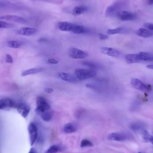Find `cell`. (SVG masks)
Masks as SVG:
<instances>
[{
	"instance_id": "cell-5",
	"label": "cell",
	"mask_w": 153,
	"mask_h": 153,
	"mask_svg": "<svg viewBox=\"0 0 153 153\" xmlns=\"http://www.w3.org/2000/svg\"><path fill=\"white\" fill-rule=\"evenodd\" d=\"M130 83L134 88L141 91H147L151 90L149 85H146L138 78H132Z\"/></svg>"
},
{
	"instance_id": "cell-38",
	"label": "cell",
	"mask_w": 153,
	"mask_h": 153,
	"mask_svg": "<svg viewBox=\"0 0 153 153\" xmlns=\"http://www.w3.org/2000/svg\"><path fill=\"white\" fill-rule=\"evenodd\" d=\"M5 5V1H0V7H3V6H4Z\"/></svg>"
},
{
	"instance_id": "cell-7",
	"label": "cell",
	"mask_w": 153,
	"mask_h": 153,
	"mask_svg": "<svg viewBox=\"0 0 153 153\" xmlns=\"http://www.w3.org/2000/svg\"><path fill=\"white\" fill-rule=\"evenodd\" d=\"M28 131L29 134V140L30 145H33L36 141L38 136L37 132V127L36 125L33 123H30L28 126Z\"/></svg>"
},
{
	"instance_id": "cell-16",
	"label": "cell",
	"mask_w": 153,
	"mask_h": 153,
	"mask_svg": "<svg viewBox=\"0 0 153 153\" xmlns=\"http://www.w3.org/2000/svg\"><path fill=\"white\" fill-rule=\"evenodd\" d=\"M138 57L140 62H151L153 61V54L145 51H140L137 53Z\"/></svg>"
},
{
	"instance_id": "cell-27",
	"label": "cell",
	"mask_w": 153,
	"mask_h": 153,
	"mask_svg": "<svg viewBox=\"0 0 153 153\" xmlns=\"http://www.w3.org/2000/svg\"><path fill=\"white\" fill-rule=\"evenodd\" d=\"M130 128L133 131H137L139 130H142L143 124L141 123H133L130 125Z\"/></svg>"
},
{
	"instance_id": "cell-32",
	"label": "cell",
	"mask_w": 153,
	"mask_h": 153,
	"mask_svg": "<svg viewBox=\"0 0 153 153\" xmlns=\"http://www.w3.org/2000/svg\"><path fill=\"white\" fill-rule=\"evenodd\" d=\"M144 27L150 31H153V23H145L143 24Z\"/></svg>"
},
{
	"instance_id": "cell-13",
	"label": "cell",
	"mask_w": 153,
	"mask_h": 153,
	"mask_svg": "<svg viewBox=\"0 0 153 153\" xmlns=\"http://www.w3.org/2000/svg\"><path fill=\"white\" fill-rule=\"evenodd\" d=\"M75 24L68 22H60L57 24L58 29L63 32H71Z\"/></svg>"
},
{
	"instance_id": "cell-15",
	"label": "cell",
	"mask_w": 153,
	"mask_h": 153,
	"mask_svg": "<svg viewBox=\"0 0 153 153\" xmlns=\"http://www.w3.org/2000/svg\"><path fill=\"white\" fill-rule=\"evenodd\" d=\"M18 112L23 117L26 118L29 113L30 108L27 105L24 103H20L16 107Z\"/></svg>"
},
{
	"instance_id": "cell-41",
	"label": "cell",
	"mask_w": 153,
	"mask_h": 153,
	"mask_svg": "<svg viewBox=\"0 0 153 153\" xmlns=\"http://www.w3.org/2000/svg\"><path fill=\"white\" fill-rule=\"evenodd\" d=\"M148 4L149 5H152L153 4V0H148Z\"/></svg>"
},
{
	"instance_id": "cell-40",
	"label": "cell",
	"mask_w": 153,
	"mask_h": 153,
	"mask_svg": "<svg viewBox=\"0 0 153 153\" xmlns=\"http://www.w3.org/2000/svg\"><path fill=\"white\" fill-rule=\"evenodd\" d=\"M149 142H151L153 144V136H151L149 139Z\"/></svg>"
},
{
	"instance_id": "cell-23",
	"label": "cell",
	"mask_w": 153,
	"mask_h": 153,
	"mask_svg": "<svg viewBox=\"0 0 153 153\" xmlns=\"http://www.w3.org/2000/svg\"><path fill=\"white\" fill-rule=\"evenodd\" d=\"M88 8L85 5H80V6H76L72 10V14L74 15L77 16L81 14L84 13H85L86 11H87Z\"/></svg>"
},
{
	"instance_id": "cell-11",
	"label": "cell",
	"mask_w": 153,
	"mask_h": 153,
	"mask_svg": "<svg viewBox=\"0 0 153 153\" xmlns=\"http://www.w3.org/2000/svg\"><path fill=\"white\" fill-rule=\"evenodd\" d=\"M15 106L14 102L10 98L6 97L0 100V109L8 110Z\"/></svg>"
},
{
	"instance_id": "cell-4",
	"label": "cell",
	"mask_w": 153,
	"mask_h": 153,
	"mask_svg": "<svg viewBox=\"0 0 153 153\" xmlns=\"http://www.w3.org/2000/svg\"><path fill=\"white\" fill-rule=\"evenodd\" d=\"M68 55L70 57L74 59H84L87 57V53L76 48H71L68 50Z\"/></svg>"
},
{
	"instance_id": "cell-8",
	"label": "cell",
	"mask_w": 153,
	"mask_h": 153,
	"mask_svg": "<svg viewBox=\"0 0 153 153\" xmlns=\"http://www.w3.org/2000/svg\"><path fill=\"white\" fill-rule=\"evenodd\" d=\"M116 16L122 21H131L136 18L134 14L127 11H120L117 13Z\"/></svg>"
},
{
	"instance_id": "cell-3",
	"label": "cell",
	"mask_w": 153,
	"mask_h": 153,
	"mask_svg": "<svg viewBox=\"0 0 153 153\" xmlns=\"http://www.w3.org/2000/svg\"><path fill=\"white\" fill-rule=\"evenodd\" d=\"M50 105L47 100L42 96H38L36 99V112L41 114V112L50 110Z\"/></svg>"
},
{
	"instance_id": "cell-1",
	"label": "cell",
	"mask_w": 153,
	"mask_h": 153,
	"mask_svg": "<svg viewBox=\"0 0 153 153\" xmlns=\"http://www.w3.org/2000/svg\"><path fill=\"white\" fill-rule=\"evenodd\" d=\"M76 78L79 80H84L94 77L96 75L94 69H76L75 71Z\"/></svg>"
},
{
	"instance_id": "cell-22",
	"label": "cell",
	"mask_w": 153,
	"mask_h": 153,
	"mask_svg": "<svg viewBox=\"0 0 153 153\" xmlns=\"http://www.w3.org/2000/svg\"><path fill=\"white\" fill-rule=\"evenodd\" d=\"M88 29L85 27L75 24L71 32L75 34H82L88 32Z\"/></svg>"
},
{
	"instance_id": "cell-21",
	"label": "cell",
	"mask_w": 153,
	"mask_h": 153,
	"mask_svg": "<svg viewBox=\"0 0 153 153\" xmlns=\"http://www.w3.org/2000/svg\"><path fill=\"white\" fill-rule=\"evenodd\" d=\"M43 69L42 68H29L26 70H25L24 71L22 72V76H27L29 75H33V74H36L38 73L41 72L42 71Z\"/></svg>"
},
{
	"instance_id": "cell-30",
	"label": "cell",
	"mask_w": 153,
	"mask_h": 153,
	"mask_svg": "<svg viewBox=\"0 0 153 153\" xmlns=\"http://www.w3.org/2000/svg\"><path fill=\"white\" fill-rule=\"evenodd\" d=\"M141 131H142V135H143V139L145 140V141H146V142H148V141H149V139H150V137H151V135L147 132V131L146 130H141Z\"/></svg>"
},
{
	"instance_id": "cell-36",
	"label": "cell",
	"mask_w": 153,
	"mask_h": 153,
	"mask_svg": "<svg viewBox=\"0 0 153 153\" xmlns=\"http://www.w3.org/2000/svg\"><path fill=\"white\" fill-rule=\"evenodd\" d=\"M44 91L45 92H46L47 93H52L54 91V90L52 88H50V87H47V88H44Z\"/></svg>"
},
{
	"instance_id": "cell-18",
	"label": "cell",
	"mask_w": 153,
	"mask_h": 153,
	"mask_svg": "<svg viewBox=\"0 0 153 153\" xmlns=\"http://www.w3.org/2000/svg\"><path fill=\"white\" fill-rule=\"evenodd\" d=\"M77 129H78L77 126L73 123H69L65 124L63 128V131L65 133H68V134L74 133L77 130Z\"/></svg>"
},
{
	"instance_id": "cell-35",
	"label": "cell",
	"mask_w": 153,
	"mask_h": 153,
	"mask_svg": "<svg viewBox=\"0 0 153 153\" xmlns=\"http://www.w3.org/2000/svg\"><path fill=\"white\" fill-rule=\"evenodd\" d=\"M47 62L50 64H52V65H55V64H57L58 63V61L53 58H50L48 59Z\"/></svg>"
},
{
	"instance_id": "cell-10",
	"label": "cell",
	"mask_w": 153,
	"mask_h": 153,
	"mask_svg": "<svg viewBox=\"0 0 153 153\" xmlns=\"http://www.w3.org/2000/svg\"><path fill=\"white\" fill-rule=\"evenodd\" d=\"M107 139L109 140L114 141H124L128 139V136L124 133H111L107 136Z\"/></svg>"
},
{
	"instance_id": "cell-34",
	"label": "cell",
	"mask_w": 153,
	"mask_h": 153,
	"mask_svg": "<svg viewBox=\"0 0 153 153\" xmlns=\"http://www.w3.org/2000/svg\"><path fill=\"white\" fill-rule=\"evenodd\" d=\"M98 36L99 38V39L100 40H106L107 39H108L109 36L108 35H106V34H103V33H98Z\"/></svg>"
},
{
	"instance_id": "cell-42",
	"label": "cell",
	"mask_w": 153,
	"mask_h": 153,
	"mask_svg": "<svg viewBox=\"0 0 153 153\" xmlns=\"http://www.w3.org/2000/svg\"><path fill=\"white\" fill-rule=\"evenodd\" d=\"M139 153H141V152H139Z\"/></svg>"
},
{
	"instance_id": "cell-33",
	"label": "cell",
	"mask_w": 153,
	"mask_h": 153,
	"mask_svg": "<svg viewBox=\"0 0 153 153\" xmlns=\"http://www.w3.org/2000/svg\"><path fill=\"white\" fill-rule=\"evenodd\" d=\"M5 62L8 63H12L13 62V59L10 54H7L5 56Z\"/></svg>"
},
{
	"instance_id": "cell-20",
	"label": "cell",
	"mask_w": 153,
	"mask_h": 153,
	"mask_svg": "<svg viewBox=\"0 0 153 153\" xmlns=\"http://www.w3.org/2000/svg\"><path fill=\"white\" fill-rule=\"evenodd\" d=\"M126 32H128V29L123 27H118L114 29H109L106 31V33L108 35L121 34V33H125Z\"/></svg>"
},
{
	"instance_id": "cell-2",
	"label": "cell",
	"mask_w": 153,
	"mask_h": 153,
	"mask_svg": "<svg viewBox=\"0 0 153 153\" xmlns=\"http://www.w3.org/2000/svg\"><path fill=\"white\" fill-rule=\"evenodd\" d=\"M124 4L123 1H118L109 6L105 11V14L108 16H116L117 13L121 11L120 9L124 6Z\"/></svg>"
},
{
	"instance_id": "cell-25",
	"label": "cell",
	"mask_w": 153,
	"mask_h": 153,
	"mask_svg": "<svg viewBox=\"0 0 153 153\" xmlns=\"http://www.w3.org/2000/svg\"><path fill=\"white\" fill-rule=\"evenodd\" d=\"M40 114L42 120L45 122H48L50 121L53 117V112L51 111H49V110L41 112Z\"/></svg>"
},
{
	"instance_id": "cell-31",
	"label": "cell",
	"mask_w": 153,
	"mask_h": 153,
	"mask_svg": "<svg viewBox=\"0 0 153 153\" xmlns=\"http://www.w3.org/2000/svg\"><path fill=\"white\" fill-rule=\"evenodd\" d=\"M83 65L87 66H88L90 68V69H95L97 68V65L94 63H93V62H87V61H85L83 62Z\"/></svg>"
},
{
	"instance_id": "cell-6",
	"label": "cell",
	"mask_w": 153,
	"mask_h": 153,
	"mask_svg": "<svg viewBox=\"0 0 153 153\" xmlns=\"http://www.w3.org/2000/svg\"><path fill=\"white\" fill-rule=\"evenodd\" d=\"M0 19H2L5 21H8V22H13L18 23H22V24H26L27 23V20L25 19V18L19 16H16V15H4L0 17Z\"/></svg>"
},
{
	"instance_id": "cell-29",
	"label": "cell",
	"mask_w": 153,
	"mask_h": 153,
	"mask_svg": "<svg viewBox=\"0 0 153 153\" xmlns=\"http://www.w3.org/2000/svg\"><path fill=\"white\" fill-rule=\"evenodd\" d=\"M13 25L11 23H8L5 21L0 20V29L2 28H10L13 27Z\"/></svg>"
},
{
	"instance_id": "cell-39",
	"label": "cell",
	"mask_w": 153,
	"mask_h": 153,
	"mask_svg": "<svg viewBox=\"0 0 153 153\" xmlns=\"http://www.w3.org/2000/svg\"><path fill=\"white\" fill-rule=\"evenodd\" d=\"M146 68L149 69H153V64L152 65H148L146 66Z\"/></svg>"
},
{
	"instance_id": "cell-9",
	"label": "cell",
	"mask_w": 153,
	"mask_h": 153,
	"mask_svg": "<svg viewBox=\"0 0 153 153\" xmlns=\"http://www.w3.org/2000/svg\"><path fill=\"white\" fill-rule=\"evenodd\" d=\"M100 52L103 54L113 57H118L120 56V53L118 50L112 47H102L100 48Z\"/></svg>"
},
{
	"instance_id": "cell-24",
	"label": "cell",
	"mask_w": 153,
	"mask_h": 153,
	"mask_svg": "<svg viewBox=\"0 0 153 153\" xmlns=\"http://www.w3.org/2000/svg\"><path fill=\"white\" fill-rule=\"evenodd\" d=\"M7 45L11 48H19L23 45V42L16 40H10L7 42Z\"/></svg>"
},
{
	"instance_id": "cell-37",
	"label": "cell",
	"mask_w": 153,
	"mask_h": 153,
	"mask_svg": "<svg viewBox=\"0 0 153 153\" xmlns=\"http://www.w3.org/2000/svg\"><path fill=\"white\" fill-rule=\"evenodd\" d=\"M28 153H37L36 150L34 148H31Z\"/></svg>"
},
{
	"instance_id": "cell-19",
	"label": "cell",
	"mask_w": 153,
	"mask_h": 153,
	"mask_svg": "<svg viewBox=\"0 0 153 153\" xmlns=\"http://www.w3.org/2000/svg\"><path fill=\"white\" fill-rule=\"evenodd\" d=\"M136 35L143 38H149L153 36V32L146 28H139L136 31Z\"/></svg>"
},
{
	"instance_id": "cell-17",
	"label": "cell",
	"mask_w": 153,
	"mask_h": 153,
	"mask_svg": "<svg viewBox=\"0 0 153 153\" xmlns=\"http://www.w3.org/2000/svg\"><path fill=\"white\" fill-rule=\"evenodd\" d=\"M125 60L126 62L128 64H133L140 62L139 60L137 54H127L125 55Z\"/></svg>"
},
{
	"instance_id": "cell-26",
	"label": "cell",
	"mask_w": 153,
	"mask_h": 153,
	"mask_svg": "<svg viewBox=\"0 0 153 153\" xmlns=\"http://www.w3.org/2000/svg\"><path fill=\"white\" fill-rule=\"evenodd\" d=\"M62 148L60 146L53 145L51 146L45 152V153H57L59 151H62Z\"/></svg>"
},
{
	"instance_id": "cell-14",
	"label": "cell",
	"mask_w": 153,
	"mask_h": 153,
	"mask_svg": "<svg viewBox=\"0 0 153 153\" xmlns=\"http://www.w3.org/2000/svg\"><path fill=\"white\" fill-rule=\"evenodd\" d=\"M59 77L63 81L70 82H76L78 81V79L76 76H74L71 74L66 73V72H59L58 74Z\"/></svg>"
},
{
	"instance_id": "cell-28",
	"label": "cell",
	"mask_w": 153,
	"mask_h": 153,
	"mask_svg": "<svg viewBox=\"0 0 153 153\" xmlns=\"http://www.w3.org/2000/svg\"><path fill=\"white\" fill-rule=\"evenodd\" d=\"M80 146L81 148L92 147V146H93V144L90 140L85 139L82 140V141L81 142V143H80Z\"/></svg>"
},
{
	"instance_id": "cell-12",
	"label": "cell",
	"mask_w": 153,
	"mask_h": 153,
	"mask_svg": "<svg viewBox=\"0 0 153 153\" xmlns=\"http://www.w3.org/2000/svg\"><path fill=\"white\" fill-rule=\"evenodd\" d=\"M37 29L31 27H22L17 30V33L22 36H31L36 33Z\"/></svg>"
}]
</instances>
